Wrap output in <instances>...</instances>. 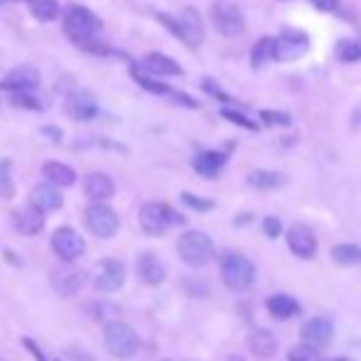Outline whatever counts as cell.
<instances>
[{"label":"cell","mask_w":361,"mask_h":361,"mask_svg":"<svg viewBox=\"0 0 361 361\" xmlns=\"http://www.w3.org/2000/svg\"><path fill=\"white\" fill-rule=\"evenodd\" d=\"M104 347L116 359H133L140 352V337L128 322L106 319L104 322Z\"/></svg>","instance_id":"cell-1"},{"label":"cell","mask_w":361,"mask_h":361,"mask_svg":"<svg viewBox=\"0 0 361 361\" xmlns=\"http://www.w3.org/2000/svg\"><path fill=\"white\" fill-rule=\"evenodd\" d=\"M157 20L162 23V27H167L177 39L187 44V47L197 49L204 42V23H202L200 13L195 8H185L180 15H167L160 13Z\"/></svg>","instance_id":"cell-2"},{"label":"cell","mask_w":361,"mask_h":361,"mask_svg":"<svg viewBox=\"0 0 361 361\" xmlns=\"http://www.w3.org/2000/svg\"><path fill=\"white\" fill-rule=\"evenodd\" d=\"M219 271H221V281L224 286L233 293H243L256 283V266L248 261L243 253L228 251L221 256V263H219Z\"/></svg>","instance_id":"cell-3"},{"label":"cell","mask_w":361,"mask_h":361,"mask_svg":"<svg viewBox=\"0 0 361 361\" xmlns=\"http://www.w3.org/2000/svg\"><path fill=\"white\" fill-rule=\"evenodd\" d=\"M140 228L147 236H162L170 226H182L185 216L177 214L170 204H162V202H145L138 212Z\"/></svg>","instance_id":"cell-4"},{"label":"cell","mask_w":361,"mask_h":361,"mask_svg":"<svg viewBox=\"0 0 361 361\" xmlns=\"http://www.w3.org/2000/svg\"><path fill=\"white\" fill-rule=\"evenodd\" d=\"M177 253L190 268H202L214 256V241L204 231H185L177 238Z\"/></svg>","instance_id":"cell-5"},{"label":"cell","mask_w":361,"mask_h":361,"mask_svg":"<svg viewBox=\"0 0 361 361\" xmlns=\"http://www.w3.org/2000/svg\"><path fill=\"white\" fill-rule=\"evenodd\" d=\"M212 25L219 35L224 37H238L246 30V18H243L241 8L231 0H216L212 5Z\"/></svg>","instance_id":"cell-6"},{"label":"cell","mask_w":361,"mask_h":361,"mask_svg":"<svg viewBox=\"0 0 361 361\" xmlns=\"http://www.w3.org/2000/svg\"><path fill=\"white\" fill-rule=\"evenodd\" d=\"M86 228L94 233L96 238H111L118 233L121 219L116 214V209H111L106 202H91L84 212Z\"/></svg>","instance_id":"cell-7"},{"label":"cell","mask_w":361,"mask_h":361,"mask_svg":"<svg viewBox=\"0 0 361 361\" xmlns=\"http://www.w3.org/2000/svg\"><path fill=\"white\" fill-rule=\"evenodd\" d=\"M49 246H52V253L62 263L79 261L86 251L84 236H81V233L72 226H59L57 231L52 233V238H49Z\"/></svg>","instance_id":"cell-8"},{"label":"cell","mask_w":361,"mask_h":361,"mask_svg":"<svg viewBox=\"0 0 361 361\" xmlns=\"http://www.w3.org/2000/svg\"><path fill=\"white\" fill-rule=\"evenodd\" d=\"M310 49V35L298 27H286L281 37H276V59L281 62H293L300 59Z\"/></svg>","instance_id":"cell-9"},{"label":"cell","mask_w":361,"mask_h":361,"mask_svg":"<svg viewBox=\"0 0 361 361\" xmlns=\"http://www.w3.org/2000/svg\"><path fill=\"white\" fill-rule=\"evenodd\" d=\"M96 268L99 273L94 276V288L99 293H118L126 286V266L118 258H104Z\"/></svg>","instance_id":"cell-10"},{"label":"cell","mask_w":361,"mask_h":361,"mask_svg":"<svg viewBox=\"0 0 361 361\" xmlns=\"http://www.w3.org/2000/svg\"><path fill=\"white\" fill-rule=\"evenodd\" d=\"M86 281H89L86 271L72 266V263H67V266L57 268V271L52 273V288H54V293L62 295V298H74V295L84 288Z\"/></svg>","instance_id":"cell-11"},{"label":"cell","mask_w":361,"mask_h":361,"mask_svg":"<svg viewBox=\"0 0 361 361\" xmlns=\"http://www.w3.org/2000/svg\"><path fill=\"white\" fill-rule=\"evenodd\" d=\"M64 114L76 123H86V121L99 116V104L89 91H72L64 99Z\"/></svg>","instance_id":"cell-12"},{"label":"cell","mask_w":361,"mask_h":361,"mask_svg":"<svg viewBox=\"0 0 361 361\" xmlns=\"http://www.w3.org/2000/svg\"><path fill=\"white\" fill-rule=\"evenodd\" d=\"M300 339L302 344L307 347H314V349H324L332 344L334 339V327L327 317H312L300 327Z\"/></svg>","instance_id":"cell-13"},{"label":"cell","mask_w":361,"mask_h":361,"mask_svg":"<svg viewBox=\"0 0 361 361\" xmlns=\"http://www.w3.org/2000/svg\"><path fill=\"white\" fill-rule=\"evenodd\" d=\"M39 86V72L30 64H20L13 67L0 81V89L5 94H15V91H35Z\"/></svg>","instance_id":"cell-14"},{"label":"cell","mask_w":361,"mask_h":361,"mask_svg":"<svg viewBox=\"0 0 361 361\" xmlns=\"http://www.w3.org/2000/svg\"><path fill=\"white\" fill-rule=\"evenodd\" d=\"M286 236H288V248L298 258L317 256V236H314L312 228H307L305 224H293Z\"/></svg>","instance_id":"cell-15"},{"label":"cell","mask_w":361,"mask_h":361,"mask_svg":"<svg viewBox=\"0 0 361 361\" xmlns=\"http://www.w3.org/2000/svg\"><path fill=\"white\" fill-rule=\"evenodd\" d=\"M30 204L42 212V214H49V212L62 209L64 197H62V192H59V187L49 185V182H39V185H35L32 192H30Z\"/></svg>","instance_id":"cell-16"},{"label":"cell","mask_w":361,"mask_h":361,"mask_svg":"<svg viewBox=\"0 0 361 361\" xmlns=\"http://www.w3.org/2000/svg\"><path fill=\"white\" fill-rule=\"evenodd\" d=\"M84 195L89 202H109L116 195V185L106 172H91L84 180Z\"/></svg>","instance_id":"cell-17"},{"label":"cell","mask_w":361,"mask_h":361,"mask_svg":"<svg viewBox=\"0 0 361 361\" xmlns=\"http://www.w3.org/2000/svg\"><path fill=\"white\" fill-rule=\"evenodd\" d=\"M228 155L221 150H204L192 160V167L200 177H207V180H214V177L221 175V170L226 167Z\"/></svg>","instance_id":"cell-18"},{"label":"cell","mask_w":361,"mask_h":361,"mask_svg":"<svg viewBox=\"0 0 361 361\" xmlns=\"http://www.w3.org/2000/svg\"><path fill=\"white\" fill-rule=\"evenodd\" d=\"M135 266H138V276L145 286H160V283H165L167 268L155 253H140Z\"/></svg>","instance_id":"cell-19"},{"label":"cell","mask_w":361,"mask_h":361,"mask_svg":"<svg viewBox=\"0 0 361 361\" xmlns=\"http://www.w3.org/2000/svg\"><path fill=\"white\" fill-rule=\"evenodd\" d=\"M13 226L23 236H37L44 228V214L39 209H35L32 204L23 207V209H18L13 214Z\"/></svg>","instance_id":"cell-20"},{"label":"cell","mask_w":361,"mask_h":361,"mask_svg":"<svg viewBox=\"0 0 361 361\" xmlns=\"http://www.w3.org/2000/svg\"><path fill=\"white\" fill-rule=\"evenodd\" d=\"M143 72L152 74V76H182V67L175 62L172 57L162 52H150L143 57V62L138 64Z\"/></svg>","instance_id":"cell-21"},{"label":"cell","mask_w":361,"mask_h":361,"mask_svg":"<svg viewBox=\"0 0 361 361\" xmlns=\"http://www.w3.org/2000/svg\"><path fill=\"white\" fill-rule=\"evenodd\" d=\"M42 175H44V180H47L49 185L59 187V190H62V187H72L76 182V172L72 170V167L64 165V162H57V160L44 162Z\"/></svg>","instance_id":"cell-22"},{"label":"cell","mask_w":361,"mask_h":361,"mask_svg":"<svg viewBox=\"0 0 361 361\" xmlns=\"http://www.w3.org/2000/svg\"><path fill=\"white\" fill-rule=\"evenodd\" d=\"M266 307L276 319H293V317H298V314H300V302L295 298H290V295H286V293L271 295V298L266 300Z\"/></svg>","instance_id":"cell-23"},{"label":"cell","mask_w":361,"mask_h":361,"mask_svg":"<svg viewBox=\"0 0 361 361\" xmlns=\"http://www.w3.org/2000/svg\"><path fill=\"white\" fill-rule=\"evenodd\" d=\"M248 185H251L253 190L273 192L288 185V175H283V172H278V170H256L248 175Z\"/></svg>","instance_id":"cell-24"},{"label":"cell","mask_w":361,"mask_h":361,"mask_svg":"<svg viewBox=\"0 0 361 361\" xmlns=\"http://www.w3.org/2000/svg\"><path fill=\"white\" fill-rule=\"evenodd\" d=\"M248 349H251V354L258 359H273L278 352V342L271 332H266V329H256V332L248 337Z\"/></svg>","instance_id":"cell-25"},{"label":"cell","mask_w":361,"mask_h":361,"mask_svg":"<svg viewBox=\"0 0 361 361\" xmlns=\"http://www.w3.org/2000/svg\"><path fill=\"white\" fill-rule=\"evenodd\" d=\"M268 62H276V37L263 35L251 47V67L261 69V67H266Z\"/></svg>","instance_id":"cell-26"},{"label":"cell","mask_w":361,"mask_h":361,"mask_svg":"<svg viewBox=\"0 0 361 361\" xmlns=\"http://www.w3.org/2000/svg\"><path fill=\"white\" fill-rule=\"evenodd\" d=\"M130 74H133L135 84H138L140 89L150 91V94H155V96H170V94H172V89L165 84V81H157V76H152V74L143 72V69H140L138 64H135V67L130 69Z\"/></svg>","instance_id":"cell-27"},{"label":"cell","mask_w":361,"mask_h":361,"mask_svg":"<svg viewBox=\"0 0 361 361\" xmlns=\"http://www.w3.org/2000/svg\"><path fill=\"white\" fill-rule=\"evenodd\" d=\"M27 5H30V13L39 23H54L62 15V8H59L57 0H27Z\"/></svg>","instance_id":"cell-28"},{"label":"cell","mask_w":361,"mask_h":361,"mask_svg":"<svg viewBox=\"0 0 361 361\" xmlns=\"http://www.w3.org/2000/svg\"><path fill=\"white\" fill-rule=\"evenodd\" d=\"M332 261L339 266H354L361 261V248L357 243H337L332 246Z\"/></svg>","instance_id":"cell-29"},{"label":"cell","mask_w":361,"mask_h":361,"mask_svg":"<svg viewBox=\"0 0 361 361\" xmlns=\"http://www.w3.org/2000/svg\"><path fill=\"white\" fill-rule=\"evenodd\" d=\"M334 54H337L339 62H361V42L359 39H339L337 47H334Z\"/></svg>","instance_id":"cell-30"},{"label":"cell","mask_w":361,"mask_h":361,"mask_svg":"<svg viewBox=\"0 0 361 361\" xmlns=\"http://www.w3.org/2000/svg\"><path fill=\"white\" fill-rule=\"evenodd\" d=\"M10 106L25 109V111H42L44 109V104L32 94V91H15V94H10Z\"/></svg>","instance_id":"cell-31"},{"label":"cell","mask_w":361,"mask_h":361,"mask_svg":"<svg viewBox=\"0 0 361 361\" xmlns=\"http://www.w3.org/2000/svg\"><path fill=\"white\" fill-rule=\"evenodd\" d=\"M180 200H182V204L200 212V214H207V212H212L216 207L214 200H209V197H197V195H192V192H182Z\"/></svg>","instance_id":"cell-32"},{"label":"cell","mask_w":361,"mask_h":361,"mask_svg":"<svg viewBox=\"0 0 361 361\" xmlns=\"http://www.w3.org/2000/svg\"><path fill=\"white\" fill-rule=\"evenodd\" d=\"M288 361H324L319 349L307 347V344H300V347L290 349L288 352Z\"/></svg>","instance_id":"cell-33"},{"label":"cell","mask_w":361,"mask_h":361,"mask_svg":"<svg viewBox=\"0 0 361 361\" xmlns=\"http://www.w3.org/2000/svg\"><path fill=\"white\" fill-rule=\"evenodd\" d=\"M221 116L226 121H231V123H236V126H241V128H246V130H253V133L258 130V123H253V121L248 118V116L238 114L236 109H221Z\"/></svg>","instance_id":"cell-34"},{"label":"cell","mask_w":361,"mask_h":361,"mask_svg":"<svg viewBox=\"0 0 361 361\" xmlns=\"http://www.w3.org/2000/svg\"><path fill=\"white\" fill-rule=\"evenodd\" d=\"M261 121L266 126H290V114H283V111H261Z\"/></svg>","instance_id":"cell-35"},{"label":"cell","mask_w":361,"mask_h":361,"mask_svg":"<svg viewBox=\"0 0 361 361\" xmlns=\"http://www.w3.org/2000/svg\"><path fill=\"white\" fill-rule=\"evenodd\" d=\"M0 195L13 197V182H10V160L0 162Z\"/></svg>","instance_id":"cell-36"},{"label":"cell","mask_w":361,"mask_h":361,"mask_svg":"<svg viewBox=\"0 0 361 361\" xmlns=\"http://www.w3.org/2000/svg\"><path fill=\"white\" fill-rule=\"evenodd\" d=\"M185 290L192 298H207V295H209V286H207L204 281H197V278H187Z\"/></svg>","instance_id":"cell-37"},{"label":"cell","mask_w":361,"mask_h":361,"mask_svg":"<svg viewBox=\"0 0 361 361\" xmlns=\"http://www.w3.org/2000/svg\"><path fill=\"white\" fill-rule=\"evenodd\" d=\"M89 312L94 314L96 319H109L111 312H116V305L114 302H89Z\"/></svg>","instance_id":"cell-38"},{"label":"cell","mask_w":361,"mask_h":361,"mask_svg":"<svg viewBox=\"0 0 361 361\" xmlns=\"http://www.w3.org/2000/svg\"><path fill=\"white\" fill-rule=\"evenodd\" d=\"M263 233L268 238H278L283 233V221L278 216H266L263 219Z\"/></svg>","instance_id":"cell-39"},{"label":"cell","mask_w":361,"mask_h":361,"mask_svg":"<svg viewBox=\"0 0 361 361\" xmlns=\"http://www.w3.org/2000/svg\"><path fill=\"white\" fill-rule=\"evenodd\" d=\"M20 344H23V347L27 349L30 354H32V359H35V361H49V357H47V354H44V352H42V347H39V344L35 342V339H30V337H23V339H20Z\"/></svg>","instance_id":"cell-40"},{"label":"cell","mask_w":361,"mask_h":361,"mask_svg":"<svg viewBox=\"0 0 361 361\" xmlns=\"http://www.w3.org/2000/svg\"><path fill=\"white\" fill-rule=\"evenodd\" d=\"M202 89H204L207 94L214 96V99H219V101H221V104H231V101H233L231 96H226L221 89H219V86L214 84V79H204V81H202Z\"/></svg>","instance_id":"cell-41"},{"label":"cell","mask_w":361,"mask_h":361,"mask_svg":"<svg viewBox=\"0 0 361 361\" xmlns=\"http://www.w3.org/2000/svg\"><path fill=\"white\" fill-rule=\"evenodd\" d=\"M170 99H175V104L187 106V109H200V101H195V99H192V96L182 94V91H175V89H172Z\"/></svg>","instance_id":"cell-42"},{"label":"cell","mask_w":361,"mask_h":361,"mask_svg":"<svg viewBox=\"0 0 361 361\" xmlns=\"http://www.w3.org/2000/svg\"><path fill=\"white\" fill-rule=\"evenodd\" d=\"M39 133L44 135V138H49L52 143H62V138H64V133L59 128H54V126H42L39 128Z\"/></svg>","instance_id":"cell-43"},{"label":"cell","mask_w":361,"mask_h":361,"mask_svg":"<svg viewBox=\"0 0 361 361\" xmlns=\"http://www.w3.org/2000/svg\"><path fill=\"white\" fill-rule=\"evenodd\" d=\"M310 3L317 10H322V13H334L339 8V0H310Z\"/></svg>","instance_id":"cell-44"},{"label":"cell","mask_w":361,"mask_h":361,"mask_svg":"<svg viewBox=\"0 0 361 361\" xmlns=\"http://www.w3.org/2000/svg\"><path fill=\"white\" fill-rule=\"evenodd\" d=\"M251 219H253V214H241V216H236V226H241V224H251Z\"/></svg>","instance_id":"cell-45"},{"label":"cell","mask_w":361,"mask_h":361,"mask_svg":"<svg viewBox=\"0 0 361 361\" xmlns=\"http://www.w3.org/2000/svg\"><path fill=\"white\" fill-rule=\"evenodd\" d=\"M226 361H246V359H243V357H236V354H233V357H228Z\"/></svg>","instance_id":"cell-46"},{"label":"cell","mask_w":361,"mask_h":361,"mask_svg":"<svg viewBox=\"0 0 361 361\" xmlns=\"http://www.w3.org/2000/svg\"><path fill=\"white\" fill-rule=\"evenodd\" d=\"M332 361H349V359H344V357H337V359H332Z\"/></svg>","instance_id":"cell-47"},{"label":"cell","mask_w":361,"mask_h":361,"mask_svg":"<svg viewBox=\"0 0 361 361\" xmlns=\"http://www.w3.org/2000/svg\"><path fill=\"white\" fill-rule=\"evenodd\" d=\"M0 3H13V0H0Z\"/></svg>","instance_id":"cell-48"},{"label":"cell","mask_w":361,"mask_h":361,"mask_svg":"<svg viewBox=\"0 0 361 361\" xmlns=\"http://www.w3.org/2000/svg\"><path fill=\"white\" fill-rule=\"evenodd\" d=\"M160 361H170V359H160Z\"/></svg>","instance_id":"cell-49"}]
</instances>
